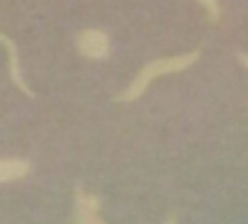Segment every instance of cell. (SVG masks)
<instances>
[{
  "label": "cell",
  "mask_w": 248,
  "mask_h": 224,
  "mask_svg": "<svg viewBox=\"0 0 248 224\" xmlns=\"http://www.w3.org/2000/svg\"><path fill=\"white\" fill-rule=\"evenodd\" d=\"M197 59H200V51L195 49V51H190V54L166 56V59L149 61V64H146V66L134 76V80L127 85V90H124L122 95H117V100H119V102H134V100H139V97L146 93V88H149V83H151V80H156L158 76H168V73L185 71V68H187V66H192Z\"/></svg>",
  "instance_id": "6da1fadb"
},
{
  "label": "cell",
  "mask_w": 248,
  "mask_h": 224,
  "mask_svg": "<svg viewBox=\"0 0 248 224\" xmlns=\"http://www.w3.org/2000/svg\"><path fill=\"white\" fill-rule=\"evenodd\" d=\"M238 61H241V64L248 68V54H238Z\"/></svg>",
  "instance_id": "52a82bcc"
},
{
  "label": "cell",
  "mask_w": 248,
  "mask_h": 224,
  "mask_svg": "<svg viewBox=\"0 0 248 224\" xmlns=\"http://www.w3.org/2000/svg\"><path fill=\"white\" fill-rule=\"evenodd\" d=\"M76 47L85 59L97 61V59H105L109 54V37L102 30H83L76 39Z\"/></svg>",
  "instance_id": "7a4b0ae2"
},
{
  "label": "cell",
  "mask_w": 248,
  "mask_h": 224,
  "mask_svg": "<svg viewBox=\"0 0 248 224\" xmlns=\"http://www.w3.org/2000/svg\"><path fill=\"white\" fill-rule=\"evenodd\" d=\"M76 224H105L100 219V200L83 190H76Z\"/></svg>",
  "instance_id": "3957f363"
},
{
  "label": "cell",
  "mask_w": 248,
  "mask_h": 224,
  "mask_svg": "<svg viewBox=\"0 0 248 224\" xmlns=\"http://www.w3.org/2000/svg\"><path fill=\"white\" fill-rule=\"evenodd\" d=\"M166 224H175V219H168V222H166Z\"/></svg>",
  "instance_id": "ba28073f"
},
{
  "label": "cell",
  "mask_w": 248,
  "mask_h": 224,
  "mask_svg": "<svg viewBox=\"0 0 248 224\" xmlns=\"http://www.w3.org/2000/svg\"><path fill=\"white\" fill-rule=\"evenodd\" d=\"M30 161L25 159H0V183H13L30 173Z\"/></svg>",
  "instance_id": "5b68a950"
},
{
  "label": "cell",
  "mask_w": 248,
  "mask_h": 224,
  "mask_svg": "<svg viewBox=\"0 0 248 224\" xmlns=\"http://www.w3.org/2000/svg\"><path fill=\"white\" fill-rule=\"evenodd\" d=\"M197 3L207 10V20H209L212 25H217V22L221 20V5L217 3V0H197Z\"/></svg>",
  "instance_id": "8992f818"
},
{
  "label": "cell",
  "mask_w": 248,
  "mask_h": 224,
  "mask_svg": "<svg viewBox=\"0 0 248 224\" xmlns=\"http://www.w3.org/2000/svg\"><path fill=\"white\" fill-rule=\"evenodd\" d=\"M0 44H3L5 49H8V66H10V80L27 95V97H32L34 93L30 90V85L25 83V78H22V71H20V56H17V47H15V42L8 37V34H3L0 32Z\"/></svg>",
  "instance_id": "277c9868"
}]
</instances>
